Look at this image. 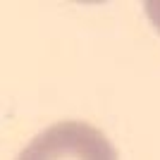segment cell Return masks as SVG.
Returning <instances> with one entry per match:
<instances>
[{
	"instance_id": "obj_1",
	"label": "cell",
	"mask_w": 160,
	"mask_h": 160,
	"mask_svg": "<svg viewBox=\"0 0 160 160\" xmlns=\"http://www.w3.org/2000/svg\"><path fill=\"white\" fill-rule=\"evenodd\" d=\"M17 160H117V151L86 122H58L33 136Z\"/></svg>"
},
{
	"instance_id": "obj_2",
	"label": "cell",
	"mask_w": 160,
	"mask_h": 160,
	"mask_svg": "<svg viewBox=\"0 0 160 160\" xmlns=\"http://www.w3.org/2000/svg\"><path fill=\"white\" fill-rule=\"evenodd\" d=\"M143 7H146V14L151 17V22L155 24V29L160 31V0H151Z\"/></svg>"
}]
</instances>
